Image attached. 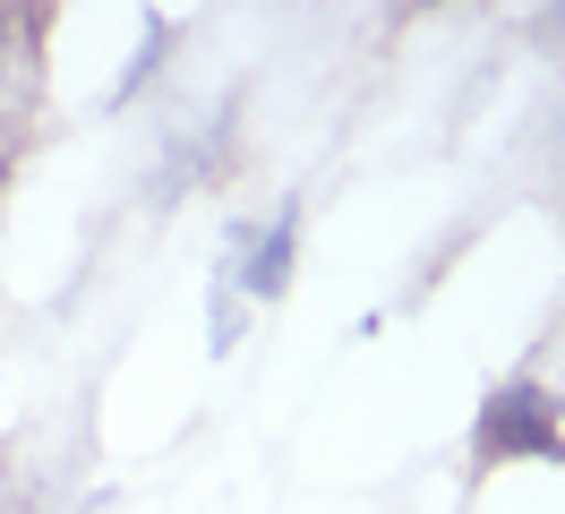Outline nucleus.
Masks as SVG:
<instances>
[{
    "label": "nucleus",
    "instance_id": "obj_1",
    "mask_svg": "<svg viewBox=\"0 0 565 514\" xmlns=\"http://www.w3.org/2000/svg\"><path fill=\"white\" fill-rule=\"evenodd\" d=\"M282 274H291V214H282V223H266V240L248 249V274H232V283H248V301H275Z\"/></svg>",
    "mask_w": 565,
    "mask_h": 514
}]
</instances>
